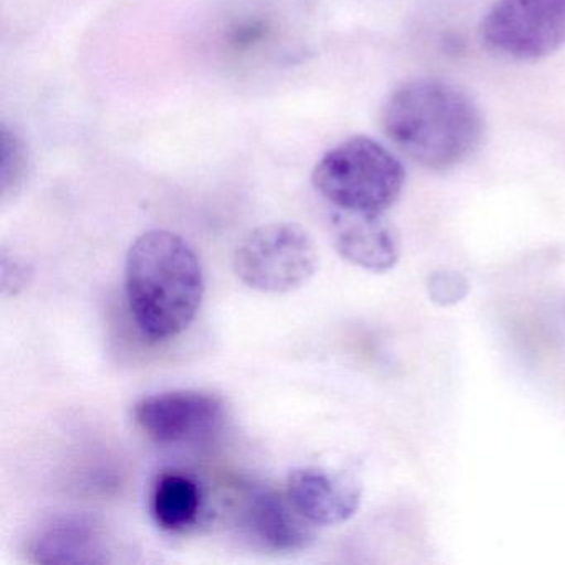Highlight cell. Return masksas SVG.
Returning a JSON list of instances; mask_svg holds the SVG:
<instances>
[{
	"mask_svg": "<svg viewBox=\"0 0 565 565\" xmlns=\"http://www.w3.org/2000/svg\"><path fill=\"white\" fill-rule=\"evenodd\" d=\"M382 128L409 160L428 170L445 171L478 150L484 120L465 92L446 82L422 78L399 85L386 98Z\"/></svg>",
	"mask_w": 565,
	"mask_h": 565,
	"instance_id": "obj_1",
	"label": "cell"
},
{
	"mask_svg": "<svg viewBox=\"0 0 565 565\" xmlns=\"http://www.w3.org/2000/svg\"><path fill=\"white\" fill-rule=\"evenodd\" d=\"M125 292L138 329L148 339H173L196 319L204 274L193 247L171 231L141 234L128 250Z\"/></svg>",
	"mask_w": 565,
	"mask_h": 565,
	"instance_id": "obj_2",
	"label": "cell"
},
{
	"mask_svg": "<svg viewBox=\"0 0 565 565\" xmlns=\"http://www.w3.org/2000/svg\"><path fill=\"white\" fill-rule=\"evenodd\" d=\"M312 184L333 210L383 214L402 194L405 170L379 141L353 137L320 158Z\"/></svg>",
	"mask_w": 565,
	"mask_h": 565,
	"instance_id": "obj_3",
	"label": "cell"
},
{
	"mask_svg": "<svg viewBox=\"0 0 565 565\" xmlns=\"http://www.w3.org/2000/svg\"><path fill=\"white\" fill-rule=\"evenodd\" d=\"M317 266L312 236L294 223L256 227L241 239L233 257L241 282L264 294H287L306 286Z\"/></svg>",
	"mask_w": 565,
	"mask_h": 565,
	"instance_id": "obj_4",
	"label": "cell"
},
{
	"mask_svg": "<svg viewBox=\"0 0 565 565\" xmlns=\"http://www.w3.org/2000/svg\"><path fill=\"white\" fill-rule=\"evenodd\" d=\"M499 57L534 62L565 45V0H495L481 25Z\"/></svg>",
	"mask_w": 565,
	"mask_h": 565,
	"instance_id": "obj_5",
	"label": "cell"
},
{
	"mask_svg": "<svg viewBox=\"0 0 565 565\" xmlns=\"http://www.w3.org/2000/svg\"><path fill=\"white\" fill-rule=\"evenodd\" d=\"M138 428L160 445H186L206 438L224 419V403L198 390H174L135 403Z\"/></svg>",
	"mask_w": 565,
	"mask_h": 565,
	"instance_id": "obj_6",
	"label": "cell"
},
{
	"mask_svg": "<svg viewBox=\"0 0 565 565\" xmlns=\"http://www.w3.org/2000/svg\"><path fill=\"white\" fill-rule=\"evenodd\" d=\"M239 527L247 537L276 552L306 548L313 539L310 522L290 499L267 486L249 484L239 492Z\"/></svg>",
	"mask_w": 565,
	"mask_h": 565,
	"instance_id": "obj_7",
	"label": "cell"
},
{
	"mask_svg": "<svg viewBox=\"0 0 565 565\" xmlns=\"http://www.w3.org/2000/svg\"><path fill=\"white\" fill-rule=\"evenodd\" d=\"M287 498L312 525H337L359 511L362 491L352 478L320 468H300L290 472Z\"/></svg>",
	"mask_w": 565,
	"mask_h": 565,
	"instance_id": "obj_8",
	"label": "cell"
},
{
	"mask_svg": "<svg viewBox=\"0 0 565 565\" xmlns=\"http://www.w3.org/2000/svg\"><path fill=\"white\" fill-rule=\"evenodd\" d=\"M108 539L104 527L85 515H62L42 525L29 545L35 564L75 565L107 562Z\"/></svg>",
	"mask_w": 565,
	"mask_h": 565,
	"instance_id": "obj_9",
	"label": "cell"
},
{
	"mask_svg": "<svg viewBox=\"0 0 565 565\" xmlns=\"http://www.w3.org/2000/svg\"><path fill=\"white\" fill-rule=\"evenodd\" d=\"M333 239L340 256L362 269L386 273L399 259V241L383 214L333 210Z\"/></svg>",
	"mask_w": 565,
	"mask_h": 565,
	"instance_id": "obj_10",
	"label": "cell"
},
{
	"mask_svg": "<svg viewBox=\"0 0 565 565\" xmlns=\"http://www.w3.org/2000/svg\"><path fill=\"white\" fill-rule=\"evenodd\" d=\"M201 489L194 479L181 472H163L154 484V521L164 531H181L194 524L201 511Z\"/></svg>",
	"mask_w": 565,
	"mask_h": 565,
	"instance_id": "obj_11",
	"label": "cell"
},
{
	"mask_svg": "<svg viewBox=\"0 0 565 565\" xmlns=\"http://www.w3.org/2000/svg\"><path fill=\"white\" fill-rule=\"evenodd\" d=\"M0 191L2 200L15 196L28 178L29 154L24 141L2 125L0 130Z\"/></svg>",
	"mask_w": 565,
	"mask_h": 565,
	"instance_id": "obj_12",
	"label": "cell"
},
{
	"mask_svg": "<svg viewBox=\"0 0 565 565\" xmlns=\"http://www.w3.org/2000/svg\"><path fill=\"white\" fill-rule=\"evenodd\" d=\"M429 297L441 306H451L459 302L468 292V282L461 274L443 273L433 274L428 284Z\"/></svg>",
	"mask_w": 565,
	"mask_h": 565,
	"instance_id": "obj_13",
	"label": "cell"
}]
</instances>
